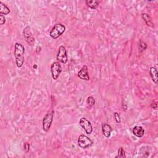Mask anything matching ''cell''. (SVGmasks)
<instances>
[{
	"label": "cell",
	"mask_w": 158,
	"mask_h": 158,
	"mask_svg": "<svg viewBox=\"0 0 158 158\" xmlns=\"http://www.w3.org/2000/svg\"><path fill=\"white\" fill-rule=\"evenodd\" d=\"M14 57L15 60V64L17 65L18 68H20L23 65L25 59H24V54H25V48L21 43H16L14 46Z\"/></svg>",
	"instance_id": "obj_1"
},
{
	"label": "cell",
	"mask_w": 158,
	"mask_h": 158,
	"mask_svg": "<svg viewBox=\"0 0 158 158\" xmlns=\"http://www.w3.org/2000/svg\"><path fill=\"white\" fill-rule=\"evenodd\" d=\"M65 31V27L62 24H56L49 33L50 37L56 40L61 36Z\"/></svg>",
	"instance_id": "obj_2"
},
{
	"label": "cell",
	"mask_w": 158,
	"mask_h": 158,
	"mask_svg": "<svg viewBox=\"0 0 158 158\" xmlns=\"http://www.w3.org/2000/svg\"><path fill=\"white\" fill-rule=\"evenodd\" d=\"M54 118V111L49 110L43 119V130L47 132L50 129Z\"/></svg>",
	"instance_id": "obj_3"
},
{
	"label": "cell",
	"mask_w": 158,
	"mask_h": 158,
	"mask_svg": "<svg viewBox=\"0 0 158 158\" xmlns=\"http://www.w3.org/2000/svg\"><path fill=\"white\" fill-rule=\"evenodd\" d=\"M23 35L29 45L32 46L35 43V38L30 26H27L23 30Z\"/></svg>",
	"instance_id": "obj_4"
},
{
	"label": "cell",
	"mask_w": 158,
	"mask_h": 158,
	"mask_svg": "<svg viewBox=\"0 0 158 158\" xmlns=\"http://www.w3.org/2000/svg\"><path fill=\"white\" fill-rule=\"evenodd\" d=\"M78 145L82 149H86L93 145V142L89 137L85 135H81L78 138Z\"/></svg>",
	"instance_id": "obj_5"
},
{
	"label": "cell",
	"mask_w": 158,
	"mask_h": 158,
	"mask_svg": "<svg viewBox=\"0 0 158 158\" xmlns=\"http://www.w3.org/2000/svg\"><path fill=\"white\" fill-rule=\"evenodd\" d=\"M62 71V66L60 62H54L51 66V72L53 79L56 80Z\"/></svg>",
	"instance_id": "obj_6"
},
{
	"label": "cell",
	"mask_w": 158,
	"mask_h": 158,
	"mask_svg": "<svg viewBox=\"0 0 158 158\" xmlns=\"http://www.w3.org/2000/svg\"><path fill=\"white\" fill-rule=\"evenodd\" d=\"M56 59L58 61H60L63 64H66L68 61V57L67 54V51L64 46H61L59 48V50L57 54Z\"/></svg>",
	"instance_id": "obj_7"
},
{
	"label": "cell",
	"mask_w": 158,
	"mask_h": 158,
	"mask_svg": "<svg viewBox=\"0 0 158 158\" xmlns=\"http://www.w3.org/2000/svg\"><path fill=\"white\" fill-rule=\"evenodd\" d=\"M80 126L84 129L87 134H91L93 132V127L91 122L85 118H82L79 121Z\"/></svg>",
	"instance_id": "obj_8"
},
{
	"label": "cell",
	"mask_w": 158,
	"mask_h": 158,
	"mask_svg": "<svg viewBox=\"0 0 158 158\" xmlns=\"http://www.w3.org/2000/svg\"><path fill=\"white\" fill-rule=\"evenodd\" d=\"M78 77L82 80H86V81L90 80V78L89 73H88V67L86 65L83 66L82 69L79 71V72H78Z\"/></svg>",
	"instance_id": "obj_9"
},
{
	"label": "cell",
	"mask_w": 158,
	"mask_h": 158,
	"mask_svg": "<svg viewBox=\"0 0 158 158\" xmlns=\"http://www.w3.org/2000/svg\"><path fill=\"white\" fill-rule=\"evenodd\" d=\"M112 131V129L110 125L106 123L102 124V132L104 136L106 138H109L111 137Z\"/></svg>",
	"instance_id": "obj_10"
},
{
	"label": "cell",
	"mask_w": 158,
	"mask_h": 158,
	"mask_svg": "<svg viewBox=\"0 0 158 158\" xmlns=\"http://www.w3.org/2000/svg\"><path fill=\"white\" fill-rule=\"evenodd\" d=\"M132 132L137 137L141 138L145 135V129L141 126H135L132 129Z\"/></svg>",
	"instance_id": "obj_11"
},
{
	"label": "cell",
	"mask_w": 158,
	"mask_h": 158,
	"mask_svg": "<svg viewBox=\"0 0 158 158\" xmlns=\"http://www.w3.org/2000/svg\"><path fill=\"white\" fill-rule=\"evenodd\" d=\"M149 73H150V76L153 82L156 84L158 81V72L156 68L151 67L149 69Z\"/></svg>",
	"instance_id": "obj_12"
},
{
	"label": "cell",
	"mask_w": 158,
	"mask_h": 158,
	"mask_svg": "<svg viewBox=\"0 0 158 158\" xmlns=\"http://www.w3.org/2000/svg\"><path fill=\"white\" fill-rule=\"evenodd\" d=\"M141 18L143 19L145 22L146 23V26L148 27H153L154 26V24L151 21V18L150 16L147 13H142L141 14Z\"/></svg>",
	"instance_id": "obj_13"
},
{
	"label": "cell",
	"mask_w": 158,
	"mask_h": 158,
	"mask_svg": "<svg viewBox=\"0 0 158 158\" xmlns=\"http://www.w3.org/2000/svg\"><path fill=\"white\" fill-rule=\"evenodd\" d=\"M86 5L92 10H96L98 7L99 2L97 0H87L85 1Z\"/></svg>",
	"instance_id": "obj_14"
},
{
	"label": "cell",
	"mask_w": 158,
	"mask_h": 158,
	"mask_svg": "<svg viewBox=\"0 0 158 158\" xmlns=\"http://www.w3.org/2000/svg\"><path fill=\"white\" fill-rule=\"evenodd\" d=\"M10 13V10L5 4L0 2V14L4 15H8Z\"/></svg>",
	"instance_id": "obj_15"
},
{
	"label": "cell",
	"mask_w": 158,
	"mask_h": 158,
	"mask_svg": "<svg viewBox=\"0 0 158 158\" xmlns=\"http://www.w3.org/2000/svg\"><path fill=\"white\" fill-rule=\"evenodd\" d=\"M87 104L88 105V107H89L90 108L92 107L95 104V99L94 97L92 96H88L87 99Z\"/></svg>",
	"instance_id": "obj_16"
},
{
	"label": "cell",
	"mask_w": 158,
	"mask_h": 158,
	"mask_svg": "<svg viewBox=\"0 0 158 158\" xmlns=\"http://www.w3.org/2000/svg\"><path fill=\"white\" fill-rule=\"evenodd\" d=\"M115 157H120V158H125L126 157V153H125L124 149L122 147H121L119 150H118V155L115 156Z\"/></svg>",
	"instance_id": "obj_17"
},
{
	"label": "cell",
	"mask_w": 158,
	"mask_h": 158,
	"mask_svg": "<svg viewBox=\"0 0 158 158\" xmlns=\"http://www.w3.org/2000/svg\"><path fill=\"white\" fill-rule=\"evenodd\" d=\"M138 46H139L140 52H142V51H145V49L147 48V47H148L147 45L145 42H143V41H141V40L140 41V43L138 44Z\"/></svg>",
	"instance_id": "obj_18"
},
{
	"label": "cell",
	"mask_w": 158,
	"mask_h": 158,
	"mask_svg": "<svg viewBox=\"0 0 158 158\" xmlns=\"http://www.w3.org/2000/svg\"><path fill=\"white\" fill-rule=\"evenodd\" d=\"M114 119L115 120V122H117L118 123H121V117H120V115L118 112H115L114 113Z\"/></svg>",
	"instance_id": "obj_19"
},
{
	"label": "cell",
	"mask_w": 158,
	"mask_h": 158,
	"mask_svg": "<svg viewBox=\"0 0 158 158\" xmlns=\"http://www.w3.org/2000/svg\"><path fill=\"white\" fill-rule=\"evenodd\" d=\"M30 145L28 142H26L24 144V150L26 153H29L30 151Z\"/></svg>",
	"instance_id": "obj_20"
},
{
	"label": "cell",
	"mask_w": 158,
	"mask_h": 158,
	"mask_svg": "<svg viewBox=\"0 0 158 158\" xmlns=\"http://www.w3.org/2000/svg\"><path fill=\"white\" fill-rule=\"evenodd\" d=\"M6 22V19H5V17L3 15V14H1L0 15V24L1 25H4Z\"/></svg>",
	"instance_id": "obj_21"
},
{
	"label": "cell",
	"mask_w": 158,
	"mask_h": 158,
	"mask_svg": "<svg viewBox=\"0 0 158 158\" xmlns=\"http://www.w3.org/2000/svg\"><path fill=\"white\" fill-rule=\"evenodd\" d=\"M39 51H41V48H40V46H37L36 51H37V53H39Z\"/></svg>",
	"instance_id": "obj_22"
},
{
	"label": "cell",
	"mask_w": 158,
	"mask_h": 158,
	"mask_svg": "<svg viewBox=\"0 0 158 158\" xmlns=\"http://www.w3.org/2000/svg\"><path fill=\"white\" fill-rule=\"evenodd\" d=\"M37 68V65H34V68Z\"/></svg>",
	"instance_id": "obj_23"
}]
</instances>
